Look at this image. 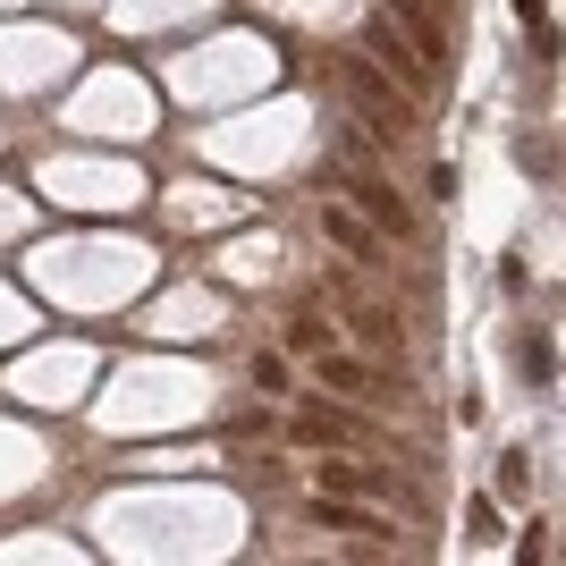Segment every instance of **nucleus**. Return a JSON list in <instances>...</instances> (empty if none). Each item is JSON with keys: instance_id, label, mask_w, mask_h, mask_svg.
Returning a JSON list of instances; mask_svg holds the SVG:
<instances>
[{"instance_id": "nucleus-1", "label": "nucleus", "mask_w": 566, "mask_h": 566, "mask_svg": "<svg viewBox=\"0 0 566 566\" xmlns=\"http://www.w3.org/2000/svg\"><path fill=\"white\" fill-rule=\"evenodd\" d=\"M331 76L347 85L355 118H364L380 144H406V136H415V94H398V85H389L373 60H355V51H347V60H331Z\"/></svg>"}, {"instance_id": "nucleus-2", "label": "nucleus", "mask_w": 566, "mask_h": 566, "mask_svg": "<svg viewBox=\"0 0 566 566\" xmlns=\"http://www.w3.org/2000/svg\"><path fill=\"white\" fill-rule=\"evenodd\" d=\"M364 51H373V69L389 76L398 94H415V102H423L431 85H440V69H431L423 51H415V43H406V34H398V18H389V9H380V18L364 25Z\"/></svg>"}, {"instance_id": "nucleus-3", "label": "nucleus", "mask_w": 566, "mask_h": 566, "mask_svg": "<svg viewBox=\"0 0 566 566\" xmlns=\"http://www.w3.org/2000/svg\"><path fill=\"white\" fill-rule=\"evenodd\" d=\"M347 195H355V212L373 220V229L389 237V245H406V237H415V212H406V195L389 187V178H380L373 161H347Z\"/></svg>"}, {"instance_id": "nucleus-4", "label": "nucleus", "mask_w": 566, "mask_h": 566, "mask_svg": "<svg viewBox=\"0 0 566 566\" xmlns=\"http://www.w3.org/2000/svg\"><path fill=\"white\" fill-rule=\"evenodd\" d=\"M338 305H347V322H355V347H364V355H389V364H398V347H406L398 305H380V296H364V287H338Z\"/></svg>"}, {"instance_id": "nucleus-5", "label": "nucleus", "mask_w": 566, "mask_h": 566, "mask_svg": "<svg viewBox=\"0 0 566 566\" xmlns=\"http://www.w3.org/2000/svg\"><path fill=\"white\" fill-rule=\"evenodd\" d=\"M296 440H305V449H364V440H373V431L355 423V415H331V406H296Z\"/></svg>"}, {"instance_id": "nucleus-6", "label": "nucleus", "mask_w": 566, "mask_h": 566, "mask_svg": "<svg viewBox=\"0 0 566 566\" xmlns=\"http://www.w3.org/2000/svg\"><path fill=\"white\" fill-rule=\"evenodd\" d=\"M322 229H331V245H347L355 262H380V245H389V237L355 212V203H322Z\"/></svg>"}, {"instance_id": "nucleus-7", "label": "nucleus", "mask_w": 566, "mask_h": 566, "mask_svg": "<svg viewBox=\"0 0 566 566\" xmlns=\"http://www.w3.org/2000/svg\"><path fill=\"white\" fill-rule=\"evenodd\" d=\"M313 482H322V491H338V499H380V491H389V482H380L373 465H355V457H322V465H313Z\"/></svg>"}, {"instance_id": "nucleus-8", "label": "nucleus", "mask_w": 566, "mask_h": 566, "mask_svg": "<svg viewBox=\"0 0 566 566\" xmlns=\"http://www.w3.org/2000/svg\"><path fill=\"white\" fill-rule=\"evenodd\" d=\"M305 524H331V533H389L373 507H347L338 491H313V499H305Z\"/></svg>"}, {"instance_id": "nucleus-9", "label": "nucleus", "mask_w": 566, "mask_h": 566, "mask_svg": "<svg viewBox=\"0 0 566 566\" xmlns=\"http://www.w3.org/2000/svg\"><path fill=\"white\" fill-rule=\"evenodd\" d=\"M313 373H322V389H347V398H364V389H373V364H364V355H347V347H322V355H313Z\"/></svg>"}, {"instance_id": "nucleus-10", "label": "nucleus", "mask_w": 566, "mask_h": 566, "mask_svg": "<svg viewBox=\"0 0 566 566\" xmlns=\"http://www.w3.org/2000/svg\"><path fill=\"white\" fill-rule=\"evenodd\" d=\"M287 347H296V355H322V347H331V322H322V313H296V322H287Z\"/></svg>"}, {"instance_id": "nucleus-11", "label": "nucleus", "mask_w": 566, "mask_h": 566, "mask_svg": "<svg viewBox=\"0 0 566 566\" xmlns=\"http://www.w3.org/2000/svg\"><path fill=\"white\" fill-rule=\"evenodd\" d=\"M524 482H533V457L507 449V457H499V499H524Z\"/></svg>"}, {"instance_id": "nucleus-12", "label": "nucleus", "mask_w": 566, "mask_h": 566, "mask_svg": "<svg viewBox=\"0 0 566 566\" xmlns=\"http://www.w3.org/2000/svg\"><path fill=\"white\" fill-rule=\"evenodd\" d=\"M254 389H287V355H254Z\"/></svg>"}, {"instance_id": "nucleus-13", "label": "nucleus", "mask_w": 566, "mask_h": 566, "mask_svg": "<svg viewBox=\"0 0 566 566\" xmlns=\"http://www.w3.org/2000/svg\"><path fill=\"white\" fill-rule=\"evenodd\" d=\"M516 18H524V25H542V18H549V0H516Z\"/></svg>"}]
</instances>
